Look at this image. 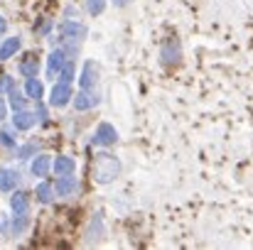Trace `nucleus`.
Listing matches in <instances>:
<instances>
[{"instance_id": "obj_1", "label": "nucleus", "mask_w": 253, "mask_h": 250, "mask_svg": "<svg viewBox=\"0 0 253 250\" xmlns=\"http://www.w3.org/2000/svg\"><path fill=\"white\" fill-rule=\"evenodd\" d=\"M91 174H93V181L98 184H111L118 174H121V162L116 155L111 152H96L93 162H91Z\"/></svg>"}, {"instance_id": "obj_2", "label": "nucleus", "mask_w": 253, "mask_h": 250, "mask_svg": "<svg viewBox=\"0 0 253 250\" xmlns=\"http://www.w3.org/2000/svg\"><path fill=\"white\" fill-rule=\"evenodd\" d=\"M91 143H93L96 147H111V145L118 143V130H116L111 123H98V125H96V133H93V138H91Z\"/></svg>"}, {"instance_id": "obj_3", "label": "nucleus", "mask_w": 253, "mask_h": 250, "mask_svg": "<svg viewBox=\"0 0 253 250\" xmlns=\"http://www.w3.org/2000/svg\"><path fill=\"white\" fill-rule=\"evenodd\" d=\"M72 96H74L72 86L64 83V81H59L54 88H52V93H49V106H52V108H64L67 103H72Z\"/></svg>"}, {"instance_id": "obj_4", "label": "nucleus", "mask_w": 253, "mask_h": 250, "mask_svg": "<svg viewBox=\"0 0 253 250\" xmlns=\"http://www.w3.org/2000/svg\"><path fill=\"white\" fill-rule=\"evenodd\" d=\"M59 32H62V39H72V42H79V39H84L86 35H88V30H86L82 22H74V20H64L62 25H59Z\"/></svg>"}, {"instance_id": "obj_5", "label": "nucleus", "mask_w": 253, "mask_h": 250, "mask_svg": "<svg viewBox=\"0 0 253 250\" xmlns=\"http://www.w3.org/2000/svg\"><path fill=\"white\" fill-rule=\"evenodd\" d=\"M79 191V179L72 177V174H64L57 179V186H54V196H62V199H69Z\"/></svg>"}, {"instance_id": "obj_6", "label": "nucleus", "mask_w": 253, "mask_h": 250, "mask_svg": "<svg viewBox=\"0 0 253 250\" xmlns=\"http://www.w3.org/2000/svg\"><path fill=\"white\" fill-rule=\"evenodd\" d=\"M160 59H163L165 67L179 64V59H182V47H179L177 39H168V42L163 44V49H160Z\"/></svg>"}, {"instance_id": "obj_7", "label": "nucleus", "mask_w": 253, "mask_h": 250, "mask_svg": "<svg viewBox=\"0 0 253 250\" xmlns=\"http://www.w3.org/2000/svg\"><path fill=\"white\" fill-rule=\"evenodd\" d=\"M79 86L86 88V91H91V88L98 86V64H96L93 59H88V62L84 64L82 76H79Z\"/></svg>"}, {"instance_id": "obj_8", "label": "nucleus", "mask_w": 253, "mask_h": 250, "mask_svg": "<svg viewBox=\"0 0 253 250\" xmlns=\"http://www.w3.org/2000/svg\"><path fill=\"white\" fill-rule=\"evenodd\" d=\"M72 101H74L77 110H91L93 106H98V91L96 88H91V91L82 88L77 96H72Z\"/></svg>"}, {"instance_id": "obj_9", "label": "nucleus", "mask_w": 253, "mask_h": 250, "mask_svg": "<svg viewBox=\"0 0 253 250\" xmlns=\"http://www.w3.org/2000/svg\"><path fill=\"white\" fill-rule=\"evenodd\" d=\"M17 184H20V172L10 167H0V191H15Z\"/></svg>"}, {"instance_id": "obj_10", "label": "nucleus", "mask_w": 253, "mask_h": 250, "mask_svg": "<svg viewBox=\"0 0 253 250\" xmlns=\"http://www.w3.org/2000/svg\"><path fill=\"white\" fill-rule=\"evenodd\" d=\"M37 123V113H30V110H15V115H12V125H15V130H30L32 125Z\"/></svg>"}, {"instance_id": "obj_11", "label": "nucleus", "mask_w": 253, "mask_h": 250, "mask_svg": "<svg viewBox=\"0 0 253 250\" xmlns=\"http://www.w3.org/2000/svg\"><path fill=\"white\" fill-rule=\"evenodd\" d=\"M52 172H54L57 177L74 174V172H77V162H74V157H69V155H59V157L52 162Z\"/></svg>"}, {"instance_id": "obj_12", "label": "nucleus", "mask_w": 253, "mask_h": 250, "mask_svg": "<svg viewBox=\"0 0 253 250\" xmlns=\"http://www.w3.org/2000/svg\"><path fill=\"white\" fill-rule=\"evenodd\" d=\"M64 62H67V54L62 52V47H59V49H54V52L49 54V59H47V74L54 79V76L59 74V69L64 67Z\"/></svg>"}, {"instance_id": "obj_13", "label": "nucleus", "mask_w": 253, "mask_h": 250, "mask_svg": "<svg viewBox=\"0 0 253 250\" xmlns=\"http://www.w3.org/2000/svg\"><path fill=\"white\" fill-rule=\"evenodd\" d=\"M22 47V39L20 37H7L2 44H0V62H7L10 57H15Z\"/></svg>"}, {"instance_id": "obj_14", "label": "nucleus", "mask_w": 253, "mask_h": 250, "mask_svg": "<svg viewBox=\"0 0 253 250\" xmlns=\"http://www.w3.org/2000/svg\"><path fill=\"white\" fill-rule=\"evenodd\" d=\"M17 71H20L25 79H30V76H37V74H40V62H37V57H35V54H27V57L20 62Z\"/></svg>"}, {"instance_id": "obj_15", "label": "nucleus", "mask_w": 253, "mask_h": 250, "mask_svg": "<svg viewBox=\"0 0 253 250\" xmlns=\"http://www.w3.org/2000/svg\"><path fill=\"white\" fill-rule=\"evenodd\" d=\"M52 169V160H49V155H37L35 160H32V167H30V172L35 174V177H47V172Z\"/></svg>"}, {"instance_id": "obj_16", "label": "nucleus", "mask_w": 253, "mask_h": 250, "mask_svg": "<svg viewBox=\"0 0 253 250\" xmlns=\"http://www.w3.org/2000/svg\"><path fill=\"white\" fill-rule=\"evenodd\" d=\"M7 103H10V108H15V110H22V108L27 106V98H25V93H22L20 88H15V83L7 88Z\"/></svg>"}, {"instance_id": "obj_17", "label": "nucleus", "mask_w": 253, "mask_h": 250, "mask_svg": "<svg viewBox=\"0 0 253 250\" xmlns=\"http://www.w3.org/2000/svg\"><path fill=\"white\" fill-rule=\"evenodd\" d=\"M10 209H12L15 214H27V209H30L27 194H25V191H15V194L10 196Z\"/></svg>"}, {"instance_id": "obj_18", "label": "nucleus", "mask_w": 253, "mask_h": 250, "mask_svg": "<svg viewBox=\"0 0 253 250\" xmlns=\"http://www.w3.org/2000/svg\"><path fill=\"white\" fill-rule=\"evenodd\" d=\"M101 236H103V221H101V216H93L91 218V226L86 231V243L91 246L93 241H101Z\"/></svg>"}, {"instance_id": "obj_19", "label": "nucleus", "mask_w": 253, "mask_h": 250, "mask_svg": "<svg viewBox=\"0 0 253 250\" xmlns=\"http://www.w3.org/2000/svg\"><path fill=\"white\" fill-rule=\"evenodd\" d=\"M25 93H27V98L40 101V98H42V93H44V86H42V81H40L37 76H30L27 83H25Z\"/></svg>"}, {"instance_id": "obj_20", "label": "nucleus", "mask_w": 253, "mask_h": 250, "mask_svg": "<svg viewBox=\"0 0 253 250\" xmlns=\"http://www.w3.org/2000/svg\"><path fill=\"white\" fill-rule=\"evenodd\" d=\"M35 194H37V201H40V204H52V199H54V186L47 184V181H40L37 189H35Z\"/></svg>"}, {"instance_id": "obj_21", "label": "nucleus", "mask_w": 253, "mask_h": 250, "mask_svg": "<svg viewBox=\"0 0 253 250\" xmlns=\"http://www.w3.org/2000/svg\"><path fill=\"white\" fill-rule=\"evenodd\" d=\"M57 76H59L64 83L74 81V76H77V64H74V59H67V62H64V67L59 69V74H57Z\"/></svg>"}, {"instance_id": "obj_22", "label": "nucleus", "mask_w": 253, "mask_h": 250, "mask_svg": "<svg viewBox=\"0 0 253 250\" xmlns=\"http://www.w3.org/2000/svg\"><path fill=\"white\" fill-rule=\"evenodd\" d=\"M25 228H27V218H25V214H15V221H12V236H20Z\"/></svg>"}, {"instance_id": "obj_23", "label": "nucleus", "mask_w": 253, "mask_h": 250, "mask_svg": "<svg viewBox=\"0 0 253 250\" xmlns=\"http://www.w3.org/2000/svg\"><path fill=\"white\" fill-rule=\"evenodd\" d=\"M86 10L88 15H101L106 10V0H86Z\"/></svg>"}, {"instance_id": "obj_24", "label": "nucleus", "mask_w": 253, "mask_h": 250, "mask_svg": "<svg viewBox=\"0 0 253 250\" xmlns=\"http://www.w3.org/2000/svg\"><path fill=\"white\" fill-rule=\"evenodd\" d=\"M35 152H37V145H35V143H27V145L17 147V157H20V160H27V157L35 155Z\"/></svg>"}, {"instance_id": "obj_25", "label": "nucleus", "mask_w": 253, "mask_h": 250, "mask_svg": "<svg viewBox=\"0 0 253 250\" xmlns=\"http://www.w3.org/2000/svg\"><path fill=\"white\" fill-rule=\"evenodd\" d=\"M0 145H2V147H15V145H17V140L12 138V133H10V130H0Z\"/></svg>"}, {"instance_id": "obj_26", "label": "nucleus", "mask_w": 253, "mask_h": 250, "mask_svg": "<svg viewBox=\"0 0 253 250\" xmlns=\"http://www.w3.org/2000/svg\"><path fill=\"white\" fill-rule=\"evenodd\" d=\"M52 30V22L49 20H42L40 25H35V32H40V35H44V32H49Z\"/></svg>"}, {"instance_id": "obj_27", "label": "nucleus", "mask_w": 253, "mask_h": 250, "mask_svg": "<svg viewBox=\"0 0 253 250\" xmlns=\"http://www.w3.org/2000/svg\"><path fill=\"white\" fill-rule=\"evenodd\" d=\"M10 86H12V79H10V76H5V74H0V93H2V91H7Z\"/></svg>"}, {"instance_id": "obj_28", "label": "nucleus", "mask_w": 253, "mask_h": 250, "mask_svg": "<svg viewBox=\"0 0 253 250\" xmlns=\"http://www.w3.org/2000/svg\"><path fill=\"white\" fill-rule=\"evenodd\" d=\"M5 115H7V103L5 98H0V120H5Z\"/></svg>"}, {"instance_id": "obj_29", "label": "nucleus", "mask_w": 253, "mask_h": 250, "mask_svg": "<svg viewBox=\"0 0 253 250\" xmlns=\"http://www.w3.org/2000/svg\"><path fill=\"white\" fill-rule=\"evenodd\" d=\"M111 2H113L116 7H126V5H130L133 0H111Z\"/></svg>"}, {"instance_id": "obj_30", "label": "nucleus", "mask_w": 253, "mask_h": 250, "mask_svg": "<svg viewBox=\"0 0 253 250\" xmlns=\"http://www.w3.org/2000/svg\"><path fill=\"white\" fill-rule=\"evenodd\" d=\"M5 30H7V20H5V17H2V15H0V35H2V32H5Z\"/></svg>"}, {"instance_id": "obj_31", "label": "nucleus", "mask_w": 253, "mask_h": 250, "mask_svg": "<svg viewBox=\"0 0 253 250\" xmlns=\"http://www.w3.org/2000/svg\"><path fill=\"white\" fill-rule=\"evenodd\" d=\"M0 231H2V221H0Z\"/></svg>"}]
</instances>
